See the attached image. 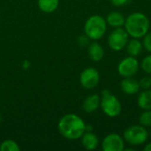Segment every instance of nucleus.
<instances>
[{"mask_svg": "<svg viewBox=\"0 0 151 151\" xmlns=\"http://www.w3.org/2000/svg\"><path fill=\"white\" fill-rule=\"evenodd\" d=\"M143 48L151 52V32L150 33H147L144 36H143Z\"/></svg>", "mask_w": 151, "mask_h": 151, "instance_id": "nucleus-22", "label": "nucleus"}, {"mask_svg": "<svg viewBox=\"0 0 151 151\" xmlns=\"http://www.w3.org/2000/svg\"><path fill=\"white\" fill-rule=\"evenodd\" d=\"M139 121H140V124L143 126L144 127H151V110L145 111L143 113H142V115L140 116Z\"/></svg>", "mask_w": 151, "mask_h": 151, "instance_id": "nucleus-19", "label": "nucleus"}, {"mask_svg": "<svg viewBox=\"0 0 151 151\" xmlns=\"http://www.w3.org/2000/svg\"><path fill=\"white\" fill-rule=\"evenodd\" d=\"M124 145V140L120 135L111 134L104 139L102 148L104 151H122Z\"/></svg>", "mask_w": 151, "mask_h": 151, "instance_id": "nucleus-9", "label": "nucleus"}, {"mask_svg": "<svg viewBox=\"0 0 151 151\" xmlns=\"http://www.w3.org/2000/svg\"><path fill=\"white\" fill-rule=\"evenodd\" d=\"M124 140L134 146L143 144L149 137L148 131L143 126H132L127 128L123 134Z\"/></svg>", "mask_w": 151, "mask_h": 151, "instance_id": "nucleus-5", "label": "nucleus"}, {"mask_svg": "<svg viewBox=\"0 0 151 151\" xmlns=\"http://www.w3.org/2000/svg\"><path fill=\"white\" fill-rule=\"evenodd\" d=\"M144 150L151 151V142L150 143H149V144H147V145L145 146V148H144Z\"/></svg>", "mask_w": 151, "mask_h": 151, "instance_id": "nucleus-25", "label": "nucleus"}, {"mask_svg": "<svg viewBox=\"0 0 151 151\" xmlns=\"http://www.w3.org/2000/svg\"><path fill=\"white\" fill-rule=\"evenodd\" d=\"M38 6L44 12H53L58 6V0H38Z\"/></svg>", "mask_w": 151, "mask_h": 151, "instance_id": "nucleus-17", "label": "nucleus"}, {"mask_svg": "<svg viewBox=\"0 0 151 151\" xmlns=\"http://www.w3.org/2000/svg\"><path fill=\"white\" fill-rule=\"evenodd\" d=\"M81 143H82L83 147L88 150H96L98 146L97 136L91 132L84 133L83 135L81 136Z\"/></svg>", "mask_w": 151, "mask_h": 151, "instance_id": "nucleus-12", "label": "nucleus"}, {"mask_svg": "<svg viewBox=\"0 0 151 151\" xmlns=\"http://www.w3.org/2000/svg\"><path fill=\"white\" fill-rule=\"evenodd\" d=\"M111 1L112 4L115 6H122L128 2V0H111Z\"/></svg>", "mask_w": 151, "mask_h": 151, "instance_id": "nucleus-24", "label": "nucleus"}, {"mask_svg": "<svg viewBox=\"0 0 151 151\" xmlns=\"http://www.w3.org/2000/svg\"><path fill=\"white\" fill-rule=\"evenodd\" d=\"M129 35L121 27H116L108 37V45L113 50L119 51L123 50L128 42Z\"/></svg>", "mask_w": 151, "mask_h": 151, "instance_id": "nucleus-6", "label": "nucleus"}, {"mask_svg": "<svg viewBox=\"0 0 151 151\" xmlns=\"http://www.w3.org/2000/svg\"><path fill=\"white\" fill-rule=\"evenodd\" d=\"M125 29L133 38H142L150 29V20L148 17L142 12H134L130 14L125 21Z\"/></svg>", "mask_w": 151, "mask_h": 151, "instance_id": "nucleus-2", "label": "nucleus"}, {"mask_svg": "<svg viewBox=\"0 0 151 151\" xmlns=\"http://www.w3.org/2000/svg\"><path fill=\"white\" fill-rule=\"evenodd\" d=\"M127 53L129 54V56L137 57L142 52L143 45L138 39L134 38L133 40H131L127 42Z\"/></svg>", "mask_w": 151, "mask_h": 151, "instance_id": "nucleus-16", "label": "nucleus"}, {"mask_svg": "<svg viewBox=\"0 0 151 151\" xmlns=\"http://www.w3.org/2000/svg\"><path fill=\"white\" fill-rule=\"evenodd\" d=\"M138 105L141 109L144 111L151 110V89H144L143 92H142L137 99Z\"/></svg>", "mask_w": 151, "mask_h": 151, "instance_id": "nucleus-15", "label": "nucleus"}, {"mask_svg": "<svg viewBox=\"0 0 151 151\" xmlns=\"http://www.w3.org/2000/svg\"><path fill=\"white\" fill-rule=\"evenodd\" d=\"M88 57L90 58V59L95 62L100 61L104 58V49L98 42H92L88 47Z\"/></svg>", "mask_w": 151, "mask_h": 151, "instance_id": "nucleus-14", "label": "nucleus"}, {"mask_svg": "<svg viewBox=\"0 0 151 151\" xmlns=\"http://www.w3.org/2000/svg\"><path fill=\"white\" fill-rule=\"evenodd\" d=\"M88 37L87 35H83V36H80L79 39H78V42L80 43L81 46H85L86 44H88Z\"/></svg>", "mask_w": 151, "mask_h": 151, "instance_id": "nucleus-23", "label": "nucleus"}, {"mask_svg": "<svg viewBox=\"0 0 151 151\" xmlns=\"http://www.w3.org/2000/svg\"><path fill=\"white\" fill-rule=\"evenodd\" d=\"M141 66L146 73L151 74V55L145 57L142 59Z\"/></svg>", "mask_w": 151, "mask_h": 151, "instance_id": "nucleus-20", "label": "nucleus"}, {"mask_svg": "<svg viewBox=\"0 0 151 151\" xmlns=\"http://www.w3.org/2000/svg\"><path fill=\"white\" fill-rule=\"evenodd\" d=\"M120 88L121 90L127 95H135L141 88L139 82L132 77L125 78L120 83Z\"/></svg>", "mask_w": 151, "mask_h": 151, "instance_id": "nucleus-10", "label": "nucleus"}, {"mask_svg": "<svg viewBox=\"0 0 151 151\" xmlns=\"http://www.w3.org/2000/svg\"><path fill=\"white\" fill-rule=\"evenodd\" d=\"M100 103H101V99H100L99 96L91 95L84 100L82 107L86 112L91 113V112H94L95 111H96L98 109Z\"/></svg>", "mask_w": 151, "mask_h": 151, "instance_id": "nucleus-11", "label": "nucleus"}, {"mask_svg": "<svg viewBox=\"0 0 151 151\" xmlns=\"http://www.w3.org/2000/svg\"><path fill=\"white\" fill-rule=\"evenodd\" d=\"M100 105L104 112L111 118H115L119 116L121 112V104L119 100L108 89H104L102 91V99Z\"/></svg>", "mask_w": 151, "mask_h": 151, "instance_id": "nucleus-4", "label": "nucleus"}, {"mask_svg": "<svg viewBox=\"0 0 151 151\" xmlns=\"http://www.w3.org/2000/svg\"><path fill=\"white\" fill-rule=\"evenodd\" d=\"M59 133L68 140H77L86 132L84 121L76 114H66L58 122Z\"/></svg>", "mask_w": 151, "mask_h": 151, "instance_id": "nucleus-1", "label": "nucleus"}, {"mask_svg": "<svg viewBox=\"0 0 151 151\" xmlns=\"http://www.w3.org/2000/svg\"><path fill=\"white\" fill-rule=\"evenodd\" d=\"M100 76L97 70L95 68H86L82 71L80 77L81 84L86 89H92L99 83Z\"/></svg>", "mask_w": 151, "mask_h": 151, "instance_id": "nucleus-8", "label": "nucleus"}, {"mask_svg": "<svg viewBox=\"0 0 151 151\" xmlns=\"http://www.w3.org/2000/svg\"><path fill=\"white\" fill-rule=\"evenodd\" d=\"M139 70V62L135 57L129 56L121 60L118 66L119 73L124 77H133Z\"/></svg>", "mask_w": 151, "mask_h": 151, "instance_id": "nucleus-7", "label": "nucleus"}, {"mask_svg": "<svg viewBox=\"0 0 151 151\" xmlns=\"http://www.w3.org/2000/svg\"><path fill=\"white\" fill-rule=\"evenodd\" d=\"M126 19L124 18V15L119 12H111L107 15L106 22L111 27H121L125 25Z\"/></svg>", "mask_w": 151, "mask_h": 151, "instance_id": "nucleus-13", "label": "nucleus"}, {"mask_svg": "<svg viewBox=\"0 0 151 151\" xmlns=\"http://www.w3.org/2000/svg\"><path fill=\"white\" fill-rule=\"evenodd\" d=\"M107 29L106 20L100 15H93L89 17L84 26L85 35L91 40L101 39Z\"/></svg>", "mask_w": 151, "mask_h": 151, "instance_id": "nucleus-3", "label": "nucleus"}, {"mask_svg": "<svg viewBox=\"0 0 151 151\" xmlns=\"http://www.w3.org/2000/svg\"><path fill=\"white\" fill-rule=\"evenodd\" d=\"M0 150L1 151H19V147L17 144L16 142L12 140H6L2 142L0 146Z\"/></svg>", "mask_w": 151, "mask_h": 151, "instance_id": "nucleus-18", "label": "nucleus"}, {"mask_svg": "<svg viewBox=\"0 0 151 151\" xmlns=\"http://www.w3.org/2000/svg\"><path fill=\"white\" fill-rule=\"evenodd\" d=\"M140 88L143 89H149L151 87V78L149 76H145L142 78L139 81Z\"/></svg>", "mask_w": 151, "mask_h": 151, "instance_id": "nucleus-21", "label": "nucleus"}]
</instances>
